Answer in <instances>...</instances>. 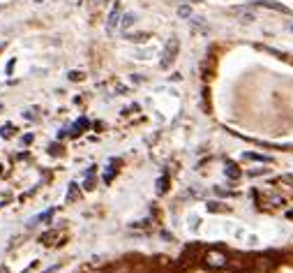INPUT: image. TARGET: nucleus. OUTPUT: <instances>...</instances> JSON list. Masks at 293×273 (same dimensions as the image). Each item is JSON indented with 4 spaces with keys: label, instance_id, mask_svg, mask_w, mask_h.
<instances>
[{
    "label": "nucleus",
    "instance_id": "nucleus-1",
    "mask_svg": "<svg viewBox=\"0 0 293 273\" xmlns=\"http://www.w3.org/2000/svg\"><path fill=\"white\" fill-rule=\"evenodd\" d=\"M205 264L210 266V269H224L228 264V259L224 252H217V250H210L208 255H205Z\"/></svg>",
    "mask_w": 293,
    "mask_h": 273
},
{
    "label": "nucleus",
    "instance_id": "nucleus-2",
    "mask_svg": "<svg viewBox=\"0 0 293 273\" xmlns=\"http://www.w3.org/2000/svg\"><path fill=\"white\" fill-rule=\"evenodd\" d=\"M176 53H178V40L173 37L169 44H166V49H164V58H162V67H169L176 58Z\"/></svg>",
    "mask_w": 293,
    "mask_h": 273
},
{
    "label": "nucleus",
    "instance_id": "nucleus-3",
    "mask_svg": "<svg viewBox=\"0 0 293 273\" xmlns=\"http://www.w3.org/2000/svg\"><path fill=\"white\" fill-rule=\"evenodd\" d=\"M259 5H261V7L275 9V12H282V14H291V12H289V7H284V5H279V2H270V0H261Z\"/></svg>",
    "mask_w": 293,
    "mask_h": 273
},
{
    "label": "nucleus",
    "instance_id": "nucleus-4",
    "mask_svg": "<svg viewBox=\"0 0 293 273\" xmlns=\"http://www.w3.org/2000/svg\"><path fill=\"white\" fill-rule=\"evenodd\" d=\"M118 19H120V12H118V9H115L113 14H111V17H109V24H106V30H109V33H113V25H118V24H120V21H118Z\"/></svg>",
    "mask_w": 293,
    "mask_h": 273
},
{
    "label": "nucleus",
    "instance_id": "nucleus-5",
    "mask_svg": "<svg viewBox=\"0 0 293 273\" xmlns=\"http://www.w3.org/2000/svg\"><path fill=\"white\" fill-rule=\"evenodd\" d=\"M178 17H182V19L192 17V7H187V5H182V7L178 9Z\"/></svg>",
    "mask_w": 293,
    "mask_h": 273
},
{
    "label": "nucleus",
    "instance_id": "nucleus-6",
    "mask_svg": "<svg viewBox=\"0 0 293 273\" xmlns=\"http://www.w3.org/2000/svg\"><path fill=\"white\" fill-rule=\"evenodd\" d=\"M134 21H136V17H134V14H125V21H122V28H130V25L134 24Z\"/></svg>",
    "mask_w": 293,
    "mask_h": 273
},
{
    "label": "nucleus",
    "instance_id": "nucleus-7",
    "mask_svg": "<svg viewBox=\"0 0 293 273\" xmlns=\"http://www.w3.org/2000/svg\"><path fill=\"white\" fill-rule=\"evenodd\" d=\"M247 160H259V162H270V157H263V155H254V153H247Z\"/></svg>",
    "mask_w": 293,
    "mask_h": 273
},
{
    "label": "nucleus",
    "instance_id": "nucleus-8",
    "mask_svg": "<svg viewBox=\"0 0 293 273\" xmlns=\"http://www.w3.org/2000/svg\"><path fill=\"white\" fill-rule=\"evenodd\" d=\"M69 79H72V81H81L83 72H69Z\"/></svg>",
    "mask_w": 293,
    "mask_h": 273
},
{
    "label": "nucleus",
    "instance_id": "nucleus-9",
    "mask_svg": "<svg viewBox=\"0 0 293 273\" xmlns=\"http://www.w3.org/2000/svg\"><path fill=\"white\" fill-rule=\"evenodd\" d=\"M12 130H14L12 125H7V127H2V137H9V134H12Z\"/></svg>",
    "mask_w": 293,
    "mask_h": 273
},
{
    "label": "nucleus",
    "instance_id": "nucleus-10",
    "mask_svg": "<svg viewBox=\"0 0 293 273\" xmlns=\"http://www.w3.org/2000/svg\"><path fill=\"white\" fill-rule=\"evenodd\" d=\"M35 2H42V0H35Z\"/></svg>",
    "mask_w": 293,
    "mask_h": 273
},
{
    "label": "nucleus",
    "instance_id": "nucleus-11",
    "mask_svg": "<svg viewBox=\"0 0 293 273\" xmlns=\"http://www.w3.org/2000/svg\"><path fill=\"white\" fill-rule=\"evenodd\" d=\"M0 111H2V107H0Z\"/></svg>",
    "mask_w": 293,
    "mask_h": 273
},
{
    "label": "nucleus",
    "instance_id": "nucleus-12",
    "mask_svg": "<svg viewBox=\"0 0 293 273\" xmlns=\"http://www.w3.org/2000/svg\"><path fill=\"white\" fill-rule=\"evenodd\" d=\"M0 51H2V47H0Z\"/></svg>",
    "mask_w": 293,
    "mask_h": 273
},
{
    "label": "nucleus",
    "instance_id": "nucleus-13",
    "mask_svg": "<svg viewBox=\"0 0 293 273\" xmlns=\"http://www.w3.org/2000/svg\"><path fill=\"white\" fill-rule=\"evenodd\" d=\"M291 30H293V25H291Z\"/></svg>",
    "mask_w": 293,
    "mask_h": 273
}]
</instances>
